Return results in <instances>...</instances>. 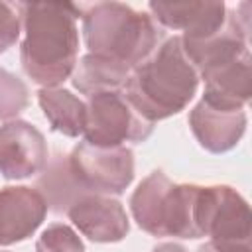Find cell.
<instances>
[{"label":"cell","instance_id":"cell-1","mask_svg":"<svg viewBox=\"0 0 252 252\" xmlns=\"http://www.w3.org/2000/svg\"><path fill=\"white\" fill-rule=\"evenodd\" d=\"M26 37L20 47L24 73L41 89L69 79L77 65L81 10L71 2H20Z\"/></svg>","mask_w":252,"mask_h":252},{"label":"cell","instance_id":"cell-2","mask_svg":"<svg viewBox=\"0 0 252 252\" xmlns=\"http://www.w3.org/2000/svg\"><path fill=\"white\" fill-rule=\"evenodd\" d=\"M199 73L181 37L171 35L136 65L124 85L130 104L152 124L185 110L199 89Z\"/></svg>","mask_w":252,"mask_h":252},{"label":"cell","instance_id":"cell-3","mask_svg":"<svg viewBox=\"0 0 252 252\" xmlns=\"http://www.w3.org/2000/svg\"><path fill=\"white\" fill-rule=\"evenodd\" d=\"M79 10L91 55L116 61L132 71L158 47L159 30L150 14L122 2L79 4Z\"/></svg>","mask_w":252,"mask_h":252},{"label":"cell","instance_id":"cell-4","mask_svg":"<svg viewBox=\"0 0 252 252\" xmlns=\"http://www.w3.org/2000/svg\"><path fill=\"white\" fill-rule=\"evenodd\" d=\"M199 185L173 183L156 169L134 189L130 211L142 230L152 236L201 238L195 224V203Z\"/></svg>","mask_w":252,"mask_h":252},{"label":"cell","instance_id":"cell-5","mask_svg":"<svg viewBox=\"0 0 252 252\" xmlns=\"http://www.w3.org/2000/svg\"><path fill=\"white\" fill-rule=\"evenodd\" d=\"M195 224L217 252H252L250 207L230 185H199Z\"/></svg>","mask_w":252,"mask_h":252},{"label":"cell","instance_id":"cell-6","mask_svg":"<svg viewBox=\"0 0 252 252\" xmlns=\"http://www.w3.org/2000/svg\"><path fill=\"white\" fill-rule=\"evenodd\" d=\"M85 142L94 146H124V142H146L154 124L146 120L122 91L98 93L87 98Z\"/></svg>","mask_w":252,"mask_h":252},{"label":"cell","instance_id":"cell-7","mask_svg":"<svg viewBox=\"0 0 252 252\" xmlns=\"http://www.w3.org/2000/svg\"><path fill=\"white\" fill-rule=\"evenodd\" d=\"M69 171L91 193L120 195L134 179V154L126 146L81 142L69 156Z\"/></svg>","mask_w":252,"mask_h":252},{"label":"cell","instance_id":"cell-8","mask_svg":"<svg viewBox=\"0 0 252 252\" xmlns=\"http://www.w3.org/2000/svg\"><path fill=\"white\" fill-rule=\"evenodd\" d=\"M47 156V142L33 124L16 118L0 126V175L4 179H26L43 171Z\"/></svg>","mask_w":252,"mask_h":252},{"label":"cell","instance_id":"cell-9","mask_svg":"<svg viewBox=\"0 0 252 252\" xmlns=\"http://www.w3.org/2000/svg\"><path fill=\"white\" fill-rule=\"evenodd\" d=\"M152 18L169 30H181L179 35L185 41H197L217 33L224 22L228 8L224 2L213 0H185V2H161L152 0L148 4Z\"/></svg>","mask_w":252,"mask_h":252},{"label":"cell","instance_id":"cell-10","mask_svg":"<svg viewBox=\"0 0 252 252\" xmlns=\"http://www.w3.org/2000/svg\"><path fill=\"white\" fill-rule=\"evenodd\" d=\"M67 215L79 232L93 242H120L130 230V220L122 203L108 195H81L71 203Z\"/></svg>","mask_w":252,"mask_h":252},{"label":"cell","instance_id":"cell-11","mask_svg":"<svg viewBox=\"0 0 252 252\" xmlns=\"http://www.w3.org/2000/svg\"><path fill=\"white\" fill-rule=\"evenodd\" d=\"M47 199L41 191L26 185L0 189V246L30 238L47 215Z\"/></svg>","mask_w":252,"mask_h":252},{"label":"cell","instance_id":"cell-12","mask_svg":"<svg viewBox=\"0 0 252 252\" xmlns=\"http://www.w3.org/2000/svg\"><path fill=\"white\" fill-rule=\"evenodd\" d=\"M244 108L215 106L199 100L189 112V126L199 146L211 154H224L232 150L246 132Z\"/></svg>","mask_w":252,"mask_h":252},{"label":"cell","instance_id":"cell-13","mask_svg":"<svg viewBox=\"0 0 252 252\" xmlns=\"http://www.w3.org/2000/svg\"><path fill=\"white\" fill-rule=\"evenodd\" d=\"M37 102L45 118L51 124V130L61 132L63 136L77 138L85 132L87 124V104L67 89L45 87L37 91Z\"/></svg>","mask_w":252,"mask_h":252},{"label":"cell","instance_id":"cell-14","mask_svg":"<svg viewBox=\"0 0 252 252\" xmlns=\"http://www.w3.org/2000/svg\"><path fill=\"white\" fill-rule=\"evenodd\" d=\"M128 75H130L128 67L116 63V61L87 53L75 65L71 81H73V87L89 98L98 93L122 91Z\"/></svg>","mask_w":252,"mask_h":252},{"label":"cell","instance_id":"cell-15","mask_svg":"<svg viewBox=\"0 0 252 252\" xmlns=\"http://www.w3.org/2000/svg\"><path fill=\"white\" fill-rule=\"evenodd\" d=\"M30 104L28 85L8 69L0 67V120H16Z\"/></svg>","mask_w":252,"mask_h":252},{"label":"cell","instance_id":"cell-16","mask_svg":"<svg viewBox=\"0 0 252 252\" xmlns=\"http://www.w3.org/2000/svg\"><path fill=\"white\" fill-rule=\"evenodd\" d=\"M35 252H85V244L69 224L53 222L37 238Z\"/></svg>","mask_w":252,"mask_h":252},{"label":"cell","instance_id":"cell-17","mask_svg":"<svg viewBox=\"0 0 252 252\" xmlns=\"http://www.w3.org/2000/svg\"><path fill=\"white\" fill-rule=\"evenodd\" d=\"M22 18L18 8L10 2H0V53L12 47L20 37Z\"/></svg>","mask_w":252,"mask_h":252},{"label":"cell","instance_id":"cell-18","mask_svg":"<svg viewBox=\"0 0 252 252\" xmlns=\"http://www.w3.org/2000/svg\"><path fill=\"white\" fill-rule=\"evenodd\" d=\"M152 252H187V250L177 242H163V244H158Z\"/></svg>","mask_w":252,"mask_h":252},{"label":"cell","instance_id":"cell-19","mask_svg":"<svg viewBox=\"0 0 252 252\" xmlns=\"http://www.w3.org/2000/svg\"><path fill=\"white\" fill-rule=\"evenodd\" d=\"M197 252H217V250H215V248H213L209 242H205L203 246H199V248H197Z\"/></svg>","mask_w":252,"mask_h":252},{"label":"cell","instance_id":"cell-20","mask_svg":"<svg viewBox=\"0 0 252 252\" xmlns=\"http://www.w3.org/2000/svg\"><path fill=\"white\" fill-rule=\"evenodd\" d=\"M0 252H8V250H0Z\"/></svg>","mask_w":252,"mask_h":252}]
</instances>
